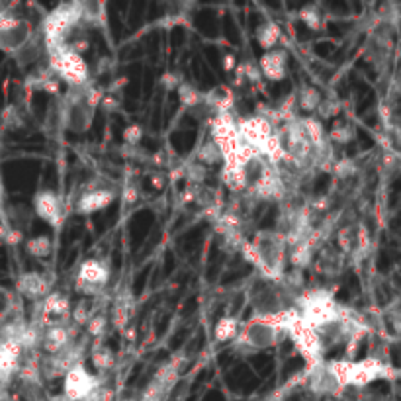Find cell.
<instances>
[{
  "mask_svg": "<svg viewBox=\"0 0 401 401\" xmlns=\"http://www.w3.org/2000/svg\"><path fill=\"white\" fill-rule=\"evenodd\" d=\"M183 82V75L176 73V70H166V73H163V77H161V87L165 88L166 92H176V88L180 87Z\"/></svg>",
  "mask_w": 401,
  "mask_h": 401,
  "instance_id": "obj_39",
  "label": "cell"
},
{
  "mask_svg": "<svg viewBox=\"0 0 401 401\" xmlns=\"http://www.w3.org/2000/svg\"><path fill=\"white\" fill-rule=\"evenodd\" d=\"M122 137L128 147H137L141 140H143V128H141L140 123H130V125L123 130Z\"/></svg>",
  "mask_w": 401,
  "mask_h": 401,
  "instance_id": "obj_38",
  "label": "cell"
},
{
  "mask_svg": "<svg viewBox=\"0 0 401 401\" xmlns=\"http://www.w3.org/2000/svg\"><path fill=\"white\" fill-rule=\"evenodd\" d=\"M92 317V309H90V300L88 297H80L75 305H70V323L79 329H85L88 319Z\"/></svg>",
  "mask_w": 401,
  "mask_h": 401,
  "instance_id": "obj_32",
  "label": "cell"
},
{
  "mask_svg": "<svg viewBox=\"0 0 401 401\" xmlns=\"http://www.w3.org/2000/svg\"><path fill=\"white\" fill-rule=\"evenodd\" d=\"M18 315V297L12 290L0 284V325Z\"/></svg>",
  "mask_w": 401,
  "mask_h": 401,
  "instance_id": "obj_29",
  "label": "cell"
},
{
  "mask_svg": "<svg viewBox=\"0 0 401 401\" xmlns=\"http://www.w3.org/2000/svg\"><path fill=\"white\" fill-rule=\"evenodd\" d=\"M87 401H116V392H113L112 385L104 382V378L100 376V384L92 390Z\"/></svg>",
  "mask_w": 401,
  "mask_h": 401,
  "instance_id": "obj_36",
  "label": "cell"
},
{
  "mask_svg": "<svg viewBox=\"0 0 401 401\" xmlns=\"http://www.w3.org/2000/svg\"><path fill=\"white\" fill-rule=\"evenodd\" d=\"M45 61L59 82H67V87H82L88 82V65L85 57L70 51L67 45H57L45 51Z\"/></svg>",
  "mask_w": 401,
  "mask_h": 401,
  "instance_id": "obj_6",
  "label": "cell"
},
{
  "mask_svg": "<svg viewBox=\"0 0 401 401\" xmlns=\"http://www.w3.org/2000/svg\"><path fill=\"white\" fill-rule=\"evenodd\" d=\"M259 69L261 75L271 82H280L286 79L288 75V51L286 49H271L264 51L261 59H259Z\"/></svg>",
  "mask_w": 401,
  "mask_h": 401,
  "instance_id": "obj_16",
  "label": "cell"
},
{
  "mask_svg": "<svg viewBox=\"0 0 401 401\" xmlns=\"http://www.w3.org/2000/svg\"><path fill=\"white\" fill-rule=\"evenodd\" d=\"M335 378L339 380L343 390L347 388H366L376 380H390L397 376V370L390 362H380L376 358L362 360H327Z\"/></svg>",
  "mask_w": 401,
  "mask_h": 401,
  "instance_id": "obj_3",
  "label": "cell"
},
{
  "mask_svg": "<svg viewBox=\"0 0 401 401\" xmlns=\"http://www.w3.org/2000/svg\"><path fill=\"white\" fill-rule=\"evenodd\" d=\"M183 178H186L190 186H202L204 180L208 178V168L200 163H188L186 166H183Z\"/></svg>",
  "mask_w": 401,
  "mask_h": 401,
  "instance_id": "obj_34",
  "label": "cell"
},
{
  "mask_svg": "<svg viewBox=\"0 0 401 401\" xmlns=\"http://www.w3.org/2000/svg\"><path fill=\"white\" fill-rule=\"evenodd\" d=\"M2 202H4V183H2V175H0V209H2Z\"/></svg>",
  "mask_w": 401,
  "mask_h": 401,
  "instance_id": "obj_43",
  "label": "cell"
},
{
  "mask_svg": "<svg viewBox=\"0 0 401 401\" xmlns=\"http://www.w3.org/2000/svg\"><path fill=\"white\" fill-rule=\"evenodd\" d=\"M51 401H70V400H67L65 395H57V397H53Z\"/></svg>",
  "mask_w": 401,
  "mask_h": 401,
  "instance_id": "obj_45",
  "label": "cell"
},
{
  "mask_svg": "<svg viewBox=\"0 0 401 401\" xmlns=\"http://www.w3.org/2000/svg\"><path fill=\"white\" fill-rule=\"evenodd\" d=\"M221 61H223V70H226V73H233V70L237 69V65H239L233 53H226Z\"/></svg>",
  "mask_w": 401,
  "mask_h": 401,
  "instance_id": "obj_42",
  "label": "cell"
},
{
  "mask_svg": "<svg viewBox=\"0 0 401 401\" xmlns=\"http://www.w3.org/2000/svg\"><path fill=\"white\" fill-rule=\"evenodd\" d=\"M354 135H357V131H354V128L350 125V123H335L333 125V130L327 133V140H329V143H340V145H347V143H350V141L354 140Z\"/></svg>",
  "mask_w": 401,
  "mask_h": 401,
  "instance_id": "obj_33",
  "label": "cell"
},
{
  "mask_svg": "<svg viewBox=\"0 0 401 401\" xmlns=\"http://www.w3.org/2000/svg\"><path fill=\"white\" fill-rule=\"evenodd\" d=\"M130 294L125 296H118L116 302H113L112 309H110V319H112V325L118 329V331H125L128 323H130L131 317V300Z\"/></svg>",
  "mask_w": 401,
  "mask_h": 401,
  "instance_id": "obj_25",
  "label": "cell"
},
{
  "mask_svg": "<svg viewBox=\"0 0 401 401\" xmlns=\"http://www.w3.org/2000/svg\"><path fill=\"white\" fill-rule=\"evenodd\" d=\"M323 94L319 88L311 87V85H302L296 92V106L302 112L315 113L317 108L321 104Z\"/></svg>",
  "mask_w": 401,
  "mask_h": 401,
  "instance_id": "obj_22",
  "label": "cell"
},
{
  "mask_svg": "<svg viewBox=\"0 0 401 401\" xmlns=\"http://www.w3.org/2000/svg\"><path fill=\"white\" fill-rule=\"evenodd\" d=\"M63 378V395L70 401H87L92 390L100 384V376L90 374L82 362L67 370Z\"/></svg>",
  "mask_w": 401,
  "mask_h": 401,
  "instance_id": "obj_11",
  "label": "cell"
},
{
  "mask_svg": "<svg viewBox=\"0 0 401 401\" xmlns=\"http://www.w3.org/2000/svg\"><path fill=\"white\" fill-rule=\"evenodd\" d=\"M300 20L311 32H321L323 27H325V18H323L319 4H307V6H304V8L300 10Z\"/></svg>",
  "mask_w": 401,
  "mask_h": 401,
  "instance_id": "obj_30",
  "label": "cell"
},
{
  "mask_svg": "<svg viewBox=\"0 0 401 401\" xmlns=\"http://www.w3.org/2000/svg\"><path fill=\"white\" fill-rule=\"evenodd\" d=\"M282 39V30L276 22H264L261 26L257 27V44L261 45L264 51H271V49H276V45L280 44Z\"/></svg>",
  "mask_w": 401,
  "mask_h": 401,
  "instance_id": "obj_24",
  "label": "cell"
},
{
  "mask_svg": "<svg viewBox=\"0 0 401 401\" xmlns=\"http://www.w3.org/2000/svg\"><path fill=\"white\" fill-rule=\"evenodd\" d=\"M243 257L261 271L262 278L280 282L286 274L288 264V243L276 229L257 231L253 241L241 245Z\"/></svg>",
  "mask_w": 401,
  "mask_h": 401,
  "instance_id": "obj_1",
  "label": "cell"
},
{
  "mask_svg": "<svg viewBox=\"0 0 401 401\" xmlns=\"http://www.w3.org/2000/svg\"><path fill=\"white\" fill-rule=\"evenodd\" d=\"M34 211L37 218L53 229H61L65 223V204L63 198L53 190H37L34 194Z\"/></svg>",
  "mask_w": 401,
  "mask_h": 401,
  "instance_id": "obj_12",
  "label": "cell"
},
{
  "mask_svg": "<svg viewBox=\"0 0 401 401\" xmlns=\"http://www.w3.org/2000/svg\"><path fill=\"white\" fill-rule=\"evenodd\" d=\"M79 335V327H75L69 321H57L44 325V333H42V340H39V349L44 350L47 357L59 354L63 350L70 347Z\"/></svg>",
  "mask_w": 401,
  "mask_h": 401,
  "instance_id": "obj_10",
  "label": "cell"
},
{
  "mask_svg": "<svg viewBox=\"0 0 401 401\" xmlns=\"http://www.w3.org/2000/svg\"><path fill=\"white\" fill-rule=\"evenodd\" d=\"M80 24L85 27H102L106 24L104 2H80Z\"/></svg>",
  "mask_w": 401,
  "mask_h": 401,
  "instance_id": "obj_21",
  "label": "cell"
},
{
  "mask_svg": "<svg viewBox=\"0 0 401 401\" xmlns=\"http://www.w3.org/2000/svg\"><path fill=\"white\" fill-rule=\"evenodd\" d=\"M106 327H108V315L106 314H92V317L88 319L85 325V331L90 339H100L104 335Z\"/></svg>",
  "mask_w": 401,
  "mask_h": 401,
  "instance_id": "obj_35",
  "label": "cell"
},
{
  "mask_svg": "<svg viewBox=\"0 0 401 401\" xmlns=\"http://www.w3.org/2000/svg\"><path fill=\"white\" fill-rule=\"evenodd\" d=\"M317 251H319V245H317L314 237L309 235L307 239H302V241H297L296 245L288 247V261L292 262V266H294L296 271L302 272L304 269L314 264Z\"/></svg>",
  "mask_w": 401,
  "mask_h": 401,
  "instance_id": "obj_17",
  "label": "cell"
},
{
  "mask_svg": "<svg viewBox=\"0 0 401 401\" xmlns=\"http://www.w3.org/2000/svg\"><path fill=\"white\" fill-rule=\"evenodd\" d=\"M345 254L337 251V249H329V247H325V249H319L317 254H315V269L317 272H321L325 276H339L340 272H343V266H345Z\"/></svg>",
  "mask_w": 401,
  "mask_h": 401,
  "instance_id": "obj_18",
  "label": "cell"
},
{
  "mask_svg": "<svg viewBox=\"0 0 401 401\" xmlns=\"http://www.w3.org/2000/svg\"><path fill=\"white\" fill-rule=\"evenodd\" d=\"M42 57H45V44L44 37L39 32H35L34 37L27 42L22 49L12 55V59L18 63V67H30L35 63L42 61Z\"/></svg>",
  "mask_w": 401,
  "mask_h": 401,
  "instance_id": "obj_20",
  "label": "cell"
},
{
  "mask_svg": "<svg viewBox=\"0 0 401 401\" xmlns=\"http://www.w3.org/2000/svg\"><path fill=\"white\" fill-rule=\"evenodd\" d=\"M27 254H32L35 259H47L53 253V243L47 235L30 237L26 241Z\"/></svg>",
  "mask_w": 401,
  "mask_h": 401,
  "instance_id": "obj_31",
  "label": "cell"
},
{
  "mask_svg": "<svg viewBox=\"0 0 401 401\" xmlns=\"http://www.w3.org/2000/svg\"><path fill=\"white\" fill-rule=\"evenodd\" d=\"M6 14H8V4H2V2H0V18L6 16Z\"/></svg>",
  "mask_w": 401,
  "mask_h": 401,
  "instance_id": "obj_44",
  "label": "cell"
},
{
  "mask_svg": "<svg viewBox=\"0 0 401 401\" xmlns=\"http://www.w3.org/2000/svg\"><path fill=\"white\" fill-rule=\"evenodd\" d=\"M112 269L110 264L100 259H87L80 264L79 274H77V290L85 297L100 296L104 286L110 282Z\"/></svg>",
  "mask_w": 401,
  "mask_h": 401,
  "instance_id": "obj_9",
  "label": "cell"
},
{
  "mask_svg": "<svg viewBox=\"0 0 401 401\" xmlns=\"http://www.w3.org/2000/svg\"><path fill=\"white\" fill-rule=\"evenodd\" d=\"M196 163H200V165H204L206 168L223 163V155H221V151H219L216 141L211 140V137H208V140H204L200 143L198 153H196Z\"/></svg>",
  "mask_w": 401,
  "mask_h": 401,
  "instance_id": "obj_27",
  "label": "cell"
},
{
  "mask_svg": "<svg viewBox=\"0 0 401 401\" xmlns=\"http://www.w3.org/2000/svg\"><path fill=\"white\" fill-rule=\"evenodd\" d=\"M339 112H340V102L337 98L329 97V98H323L321 104H319V108H317V112L315 113H319L321 120H331L335 116H339ZM321 120H319V122H321Z\"/></svg>",
  "mask_w": 401,
  "mask_h": 401,
  "instance_id": "obj_37",
  "label": "cell"
},
{
  "mask_svg": "<svg viewBox=\"0 0 401 401\" xmlns=\"http://www.w3.org/2000/svg\"><path fill=\"white\" fill-rule=\"evenodd\" d=\"M104 98V90L94 85H82V87H69L67 94L63 97L59 113L65 130L70 133H87L92 128L97 108Z\"/></svg>",
  "mask_w": 401,
  "mask_h": 401,
  "instance_id": "obj_2",
  "label": "cell"
},
{
  "mask_svg": "<svg viewBox=\"0 0 401 401\" xmlns=\"http://www.w3.org/2000/svg\"><path fill=\"white\" fill-rule=\"evenodd\" d=\"M176 94H178V100H180V104H183L186 110H192V108H196V106L204 102V92L198 90V88L194 87L192 82H188V80H184L183 85L176 88Z\"/></svg>",
  "mask_w": 401,
  "mask_h": 401,
  "instance_id": "obj_28",
  "label": "cell"
},
{
  "mask_svg": "<svg viewBox=\"0 0 401 401\" xmlns=\"http://www.w3.org/2000/svg\"><path fill=\"white\" fill-rule=\"evenodd\" d=\"M4 122L8 123L6 128H20L24 120H22V116L18 113L16 108H6V112H4Z\"/></svg>",
  "mask_w": 401,
  "mask_h": 401,
  "instance_id": "obj_40",
  "label": "cell"
},
{
  "mask_svg": "<svg viewBox=\"0 0 401 401\" xmlns=\"http://www.w3.org/2000/svg\"><path fill=\"white\" fill-rule=\"evenodd\" d=\"M90 362H92V366L97 368L100 374H108L116 366V352L110 347L97 343L90 349Z\"/></svg>",
  "mask_w": 401,
  "mask_h": 401,
  "instance_id": "obj_26",
  "label": "cell"
},
{
  "mask_svg": "<svg viewBox=\"0 0 401 401\" xmlns=\"http://www.w3.org/2000/svg\"><path fill=\"white\" fill-rule=\"evenodd\" d=\"M286 337L284 329L276 321L271 319H251L241 327V331L235 337V349L243 352H259V350H269L276 347L280 340Z\"/></svg>",
  "mask_w": 401,
  "mask_h": 401,
  "instance_id": "obj_7",
  "label": "cell"
},
{
  "mask_svg": "<svg viewBox=\"0 0 401 401\" xmlns=\"http://www.w3.org/2000/svg\"><path fill=\"white\" fill-rule=\"evenodd\" d=\"M204 104L208 106L211 112L216 113H231L235 106V94L233 90L227 87L209 88L204 92Z\"/></svg>",
  "mask_w": 401,
  "mask_h": 401,
  "instance_id": "obj_19",
  "label": "cell"
},
{
  "mask_svg": "<svg viewBox=\"0 0 401 401\" xmlns=\"http://www.w3.org/2000/svg\"><path fill=\"white\" fill-rule=\"evenodd\" d=\"M137 186H133V184H128V186H123L122 188V202L123 204H135L137 200Z\"/></svg>",
  "mask_w": 401,
  "mask_h": 401,
  "instance_id": "obj_41",
  "label": "cell"
},
{
  "mask_svg": "<svg viewBox=\"0 0 401 401\" xmlns=\"http://www.w3.org/2000/svg\"><path fill=\"white\" fill-rule=\"evenodd\" d=\"M80 2H63L44 18L39 34L44 37L45 51L67 44L69 35L80 26Z\"/></svg>",
  "mask_w": 401,
  "mask_h": 401,
  "instance_id": "obj_5",
  "label": "cell"
},
{
  "mask_svg": "<svg viewBox=\"0 0 401 401\" xmlns=\"http://www.w3.org/2000/svg\"><path fill=\"white\" fill-rule=\"evenodd\" d=\"M39 321L44 325L70 319V300L61 292H49L39 302Z\"/></svg>",
  "mask_w": 401,
  "mask_h": 401,
  "instance_id": "obj_14",
  "label": "cell"
},
{
  "mask_svg": "<svg viewBox=\"0 0 401 401\" xmlns=\"http://www.w3.org/2000/svg\"><path fill=\"white\" fill-rule=\"evenodd\" d=\"M49 288V280L42 272H22L16 278V294L32 302H42L51 292Z\"/></svg>",
  "mask_w": 401,
  "mask_h": 401,
  "instance_id": "obj_15",
  "label": "cell"
},
{
  "mask_svg": "<svg viewBox=\"0 0 401 401\" xmlns=\"http://www.w3.org/2000/svg\"><path fill=\"white\" fill-rule=\"evenodd\" d=\"M35 30L32 22L22 16L6 14L0 18V51L14 55L34 37Z\"/></svg>",
  "mask_w": 401,
  "mask_h": 401,
  "instance_id": "obj_8",
  "label": "cell"
},
{
  "mask_svg": "<svg viewBox=\"0 0 401 401\" xmlns=\"http://www.w3.org/2000/svg\"><path fill=\"white\" fill-rule=\"evenodd\" d=\"M118 194L113 192L112 188H106L104 184H92L88 188H85V192L80 194V198L77 200L75 211L79 216H90V214H97L100 209L108 208L113 200H116Z\"/></svg>",
  "mask_w": 401,
  "mask_h": 401,
  "instance_id": "obj_13",
  "label": "cell"
},
{
  "mask_svg": "<svg viewBox=\"0 0 401 401\" xmlns=\"http://www.w3.org/2000/svg\"><path fill=\"white\" fill-rule=\"evenodd\" d=\"M241 331V321L237 315H223L218 319L216 327H214V339L218 343H229L235 340V337Z\"/></svg>",
  "mask_w": 401,
  "mask_h": 401,
  "instance_id": "obj_23",
  "label": "cell"
},
{
  "mask_svg": "<svg viewBox=\"0 0 401 401\" xmlns=\"http://www.w3.org/2000/svg\"><path fill=\"white\" fill-rule=\"evenodd\" d=\"M249 300H251L254 319L278 317L280 314L292 309L296 304V296L284 286L282 280L272 282L266 278H259V282H254Z\"/></svg>",
  "mask_w": 401,
  "mask_h": 401,
  "instance_id": "obj_4",
  "label": "cell"
}]
</instances>
